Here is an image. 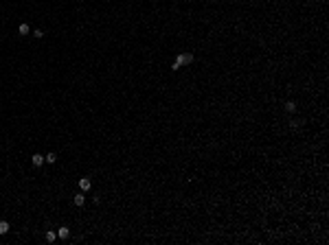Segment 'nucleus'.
Returning a JSON list of instances; mask_svg holds the SVG:
<instances>
[{"label":"nucleus","mask_w":329,"mask_h":245,"mask_svg":"<svg viewBox=\"0 0 329 245\" xmlns=\"http://www.w3.org/2000/svg\"><path fill=\"white\" fill-rule=\"evenodd\" d=\"M31 160H33V164H35V166H42V164H44V155H40V153H35Z\"/></svg>","instance_id":"3"},{"label":"nucleus","mask_w":329,"mask_h":245,"mask_svg":"<svg viewBox=\"0 0 329 245\" xmlns=\"http://www.w3.org/2000/svg\"><path fill=\"white\" fill-rule=\"evenodd\" d=\"M189 61H193V55H178V57H176V61L171 64V68H173V70H178L182 64H189Z\"/></svg>","instance_id":"1"},{"label":"nucleus","mask_w":329,"mask_h":245,"mask_svg":"<svg viewBox=\"0 0 329 245\" xmlns=\"http://www.w3.org/2000/svg\"><path fill=\"white\" fill-rule=\"evenodd\" d=\"M68 234H70V232H68V228H59L57 237H59V239H68Z\"/></svg>","instance_id":"5"},{"label":"nucleus","mask_w":329,"mask_h":245,"mask_svg":"<svg viewBox=\"0 0 329 245\" xmlns=\"http://www.w3.org/2000/svg\"><path fill=\"white\" fill-rule=\"evenodd\" d=\"M86 204V195H75V206H83Z\"/></svg>","instance_id":"4"},{"label":"nucleus","mask_w":329,"mask_h":245,"mask_svg":"<svg viewBox=\"0 0 329 245\" xmlns=\"http://www.w3.org/2000/svg\"><path fill=\"white\" fill-rule=\"evenodd\" d=\"M9 232V223L7 221H0V234H7Z\"/></svg>","instance_id":"6"},{"label":"nucleus","mask_w":329,"mask_h":245,"mask_svg":"<svg viewBox=\"0 0 329 245\" xmlns=\"http://www.w3.org/2000/svg\"><path fill=\"white\" fill-rule=\"evenodd\" d=\"M79 188H81V191H90V188H92V182L88 180V177H81V180H79Z\"/></svg>","instance_id":"2"},{"label":"nucleus","mask_w":329,"mask_h":245,"mask_svg":"<svg viewBox=\"0 0 329 245\" xmlns=\"http://www.w3.org/2000/svg\"><path fill=\"white\" fill-rule=\"evenodd\" d=\"M18 31H20L22 35H26V33H29V24H20V26H18Z\"/></svg>","instance_id":"9"},{"label":"nucleus","mask_w":329,"mask_h":245,"mask_svg":"<svg viewBox=\"0 0 329 245\" xmlns=\"http://www.w3.org/2000/svg\"><path fill=\"white\" fill-rule=\"evenodd\" d=\"M44 160H46V162H51V164H53L55 160H57V155H55V153H49V155H44Z\"/></svg>","instance_id":"10"},{"label":"nucleus","mask_w":329,"mask_h":245,"mask_svg":"<svg viewBox=\"0 0 329 245\" xmlns=\"http://www.w3.org/2000/svg\"><path fill=\"white\" fill-rule=\"evenodd\" d=\"M55 239H57V234H55L53 230H51V232H46V241H49V243H53Z\"/></svg>","instance_id":"7"},{"label":"nucleus","mask_w":329,"mask_h":245,"mask_svg":"<svg viewBox=\"0 0 329 245\" xmlns=\"http://www.w3.org/2000/svg\"><path fill=\"white\" fill-rule=\"evenodd\" d=\"M285 109H287V112H294V109H296V103H294V101H287V103H285Z\"/></svg>","instance_id":"8"}]
</instances>
